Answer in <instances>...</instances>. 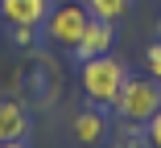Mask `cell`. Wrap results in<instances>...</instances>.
Instances as JSON below:
<instances>
[{"label":"cell","instance_id":"7","mask_svg":"<svg viewBox=\"0 0 161 148\" xmlns=\"http://www.w3.org/2000/svg\"><path fill=\"white\" fill-rule=\"evenodd\" d=\"M108 136V120H103V107H87V111H79L75 115V140L79 144H99Z\"/></svg>","mask_w":161,"mask_h":148},{"label":"cell","instance_id":"10","mask_svg":"<svg viewBox=\"0 0 161 148\" xmlns=\"http://www.w3.org/2000/svg\"><path fill=\"white\" fill-rule=\"evenodd\" d=\"M145 144H149V148H161V111L145 124Z\"/></svg>","mask_w":161,"mask_h":148},{"label":"cell","instance_id":"1","mask_svg":"<svg viewBox=\"0 0 161 148\" xmlns=\"http://www.w3.org/2000/svg\"><path fill=\"white\" fill-rule=\"evenodd\" d=\"M79 82H83V95L95 107L108 111L116 103V95H120V86L128 82V70H124V62H116L112 54H99V58H87V62H83Z\"/></svg>","mask_w":161,"mask_h":148},{"label":"cell","instance_id":"6","mask_svg":"<svg viewBox=\"0 0 161 148\" xmlns=\"http://www.w3.org/2000/svg\"><path fill=\"white\" fill-rule=\"evenodd\" d=\"M29 111L17 103V99H0V144L4 140H25L29 136Z\"/></svg>","mask_w":161,"mask_h":148},{"label":"cell","instance_id":"8","mask_svg":"<svg viewBox=\"0 0 161 148\" xmlns=\"http://www.w3.org/2000/svg\"><path fill=\"white\" fill-rule=\"evenodd\" d=\"M128 8H132V0H87V13L91 17H99V21H120Z\"/></svg>","mask_w":161,"mask_h":148},{"label":"cell","instance_id":"12","mask_svg":"<svg viewBox=\"0 0 161 148\" xmlns=\"http://www.w3.org/2000/svg\"><path fill=\"white\" fill-rule=\"evenodd\" d=\"M0 148H29V144H25V140H4Z\"/></svg>","mask_w":161,"mask_h":148},{"label":"cell","instance_id":"2","mask_svg":"<svg viewBox=\"0 0 161 148\" xmlns=\"http://www.w3.org/2000/svg\"><path fill=\"white\" fill-rule=\"evenodd\" d=\"M112 111L120 115L124 124H141V128H145L153 115L161 111V82H157L153 74H145V78H128V82L120 86Z\"/></svg>","mask_w":161,"mask_h":148},{"label":"cell","instance_id":"3","mask_svg":"<svg viewBox=\"0 0 161 148\" xmlns=\"http://www.w3.org/2000/svg\"><path fill=\"white\" fill-rule=\"evenodd\" d=\"M87 21H91V13H87V4H58V8H50V17H46V37L54 41V45H66V49H75L79 45V37H83V29H87Z\"/></svg>","mask_w":161,"mask_h":148},{"label":"cell","instance_id":"5","mask_svg":"<svg viewBox=\"0 0 161 148\" xmlns=\"http://www.w3.org/2000/svg\"><path fill=\"white\" fill-rule=\"evenodd\" d=\"M112 49V21H99V17H91L87 29H83V37L75 45V58L79 62H87V58H99Z\"/></svg>","mask_w":161,"mask_h":148},{"label":"cell","instance_id":"11","mask_svg":"<svg viewBox=\"0 0 161 148\" xmlns=\"http://www.w3.org/2000/svg\"><path fill=\"white\" fill-rule=\"evenodd\" d=\"M33 33H37V29H13V37H17V45H29V41H33Z\"/></svg>","mask_w":161,"mask_h":148},{"label":"cell","instance_id":"9","mask_svg":"<svg viewBox=\"0 0 161 148\" xmlns=\"http://www.w3.org/2000/svg\"><path fill=\"white\" fill-rule=\"evenodd\" d=\"M145 66H149V74H153V78L161 82V41L145 49Z\"/></svg>","mask_w":161,"mask_h":148},{"label":"cell","instance_id":"4","mask_svg":"<svg viewBox=\"0 0 161 148\" xmlns=\"http://www.w3.org/2000/svg\"><path fill=\"white\" fill-rule=\"evenodd\" d=\"M50 0H0V17L13 29H42L50 17Z\"/></svg>","mask_w":161,"mask_h":148}]
</instances>
